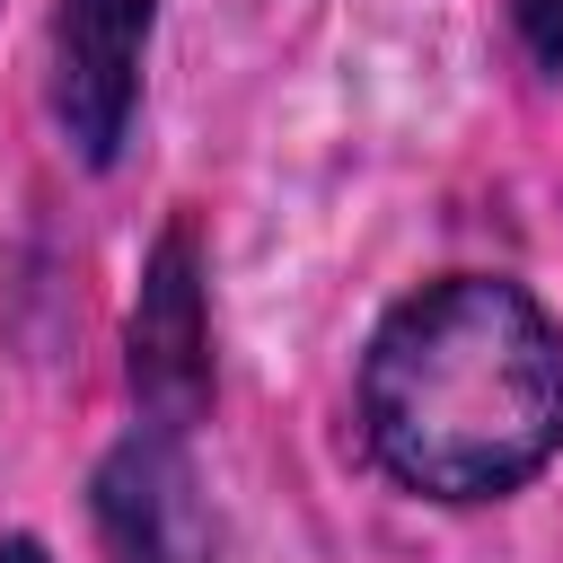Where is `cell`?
I'll use <instances>...</instances> for the list:
<instances>
[{
    "mask_svg": "<svg viewBox=\"0 0 563 563\" xmlns=\"http://www.w3.org/2000/svg\"><path fill=\"white\" fill-rule=\"evenodd\" d=\"M361 449L422 501H501L563 449V325L501 273L396 299L361 352Z\"/></svg>",
    "mask_w": 563,
    "mask_h": 563,
    "instance_id": "obj_1",
    "label": "cell"
},
{
    "mask_svg": "<svg viewBox=\"0 0 563 563\" xmlns=\"http://www.w3.org/2000/svg\"><path fill=\"white\" fill-rule=\"evenodd\" d=\"M132 405L150 431H194L211 405V308H202V229L176 211L141 264L132 299Z\"/></svg>",
    "mask_w": 563,
    "mask_h": 563,
    "instance_id": "obj_2",
    "label": "cell"
},
{
    "mask_svg": "<svg viewBox=\"0 0 563 563\" xmlns=\"http://www.w3.org/2000/svg\"><path fill=\"white\" fill-rule=\"evenodd\" d=\"M88 528L106 563H211V501L185 431H123L88 475Z\"/></svg>",
    "mask_w": 563,
    "mask_h": 563,
    "instance_id": "obj_3",
    "label": "cell"
},
{
    "mask_svg": "<svg viewBox=\"0 0 563 563\" xmlns=\"http://www.w3.org/2000/svg\"><path fill=\"white\" fill-rule=\"evenodd\" d=\"M158 0H62L53 9V123L88 167H114L132 106H141V53H150Z\"/></svg>",
    "mask_w": 563,
    "mask_h": 563,
    "instance_id": "obj_4",
    "label": "cell"
},
{
    "mask_svg": "<svg viewBox=\"0 0 563 563\" xmlns=\"http://www.w3.org/2000/svg\"><path fill=\"white\" fill-rule=\"evenodd\" d=\"M510 35L545 79H563V0H510Z\"/></svg>",
    "mask_w": 563,
    "mask_h": 563,
    "instance_id": "obj_5",
    "label": "cell"
},
{
    "mask_svg": "<svg viewBox=\"0 0 563 563\" xmlns=\"http://www.w3.org/2000/svg\"><path fill=\"white\" fill-rule=\"evenodd\" d=\"M0 563H53V554H44L35 537H0Z\"/></svg>",
    "mask_w": 563,
    "mask_h": 563,
    "instance_id": "obj_6",
    "label": "cell"
}]
</instances>
